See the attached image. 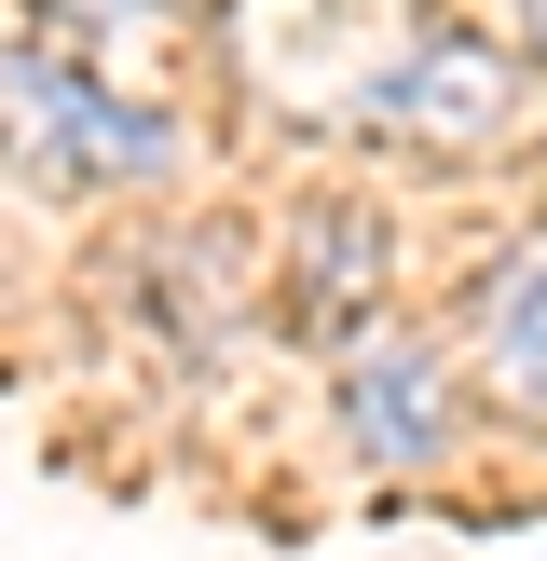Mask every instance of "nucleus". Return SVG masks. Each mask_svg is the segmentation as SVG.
Here are the masks:
<instances>
[{
    "mask_svg": "<svg viewBox=\"0 0 547 561\" xmlns=\"http://www.w3.org/2000/svg\"><path fill=\"white\" fill-rule=\"evenodd\" d=\"M507 14H520V42H534V55H547V0H507Z\"/></svg>",
    "mask_w": 547,
    "mask_h": 561,
    "instance_id": "7",
    "label": "nucleus"
},
{
    "mask_svg": "<svg viewBox=\"0 0 547 561\" xmlns=\"http://www.w3.org/2000/svg\"><path fill=\"white\" fill-rule=\"evenodd\" d=\"M507 96H520V69L479 42V27H424V55L383 82L370 124H383V137H438V151H479V137L507 124Z\"/></svg>",
    "mask_w": 547,
    "mask_h": 561,
    "instance_id": "3",
    "label": "nucleus"
},
{
    "mask_svg": "<svg viewBox=\"0 0 547 561\" xmlns=\"http://www.w3.org/2000/svg\"><path fill=\"white\" fill-rule=\"evenodd\" d=\"M27 14H42V42L69 55V42H124V27H137V0H27Z\"/></svg>",
    "mask_w": 547,
    "mask_h": 561,
    "instance_id": "6",
    "label": "nucleus"
},
{
    "mask_svg": "<svg viewBox=\"0 0 547 561\" xmlns=\"http://www.w3.org/2000/svg\"><path fill=\"white\" fill-rule=\"evenodd\" d=\"M479 383H492V411H507V425L547 438V247L479 301Z\"/></svg>",
    "mask_w": 547,
    "mask_h": 561,
    "instance_id": "5",
    "label": "nucleus"
},
{
    "mask_svg": "<svg viewBox=\"0 0 547 561\" xmlns=\"http://www.w3.org/2000/svg\"><path fill=\"white\" fill-rule=\"evenodd\" d=\"M246 82L301 124H370L383 82L424 55V0H246Z\"/></svg>",
    "mask_w": 547,
    "mask_h": 561,
    "instance_id": "1",
    "label": "nucleus"
},
{
    "mask_svg": "<svg viewBox=\"0 0 547 561\" xmlns=\"http://www.w3.org/2000/svg\"><path fill=\"white\" fill-rule=\"evenodd\" d=\"M342 438H356L370 466H424V453H438V370H424L410 343L356 356V370H342Z\"/></svg>",
    "mask_w": 547,
    "mask_h": 561,
    "instance_id": "4",
    "label": "nucleus"
},
{
    "mask_svg": "<svg viewBox=\"0 0 547 561\" xmlns=\"http://www.w3.org/2000/svg\"><path fill=\"white\" fill-rule=\"evenodd\" d=\"M0 137H14V164H42V179H164V164H178V124H164V110L82 82L55 42L0 55Z\"/></svg>",
    "mask_w": 547,
    "mask_h": 561,
    "instance_id": "2",
    "label": "nucleus"
}]
</instances>
